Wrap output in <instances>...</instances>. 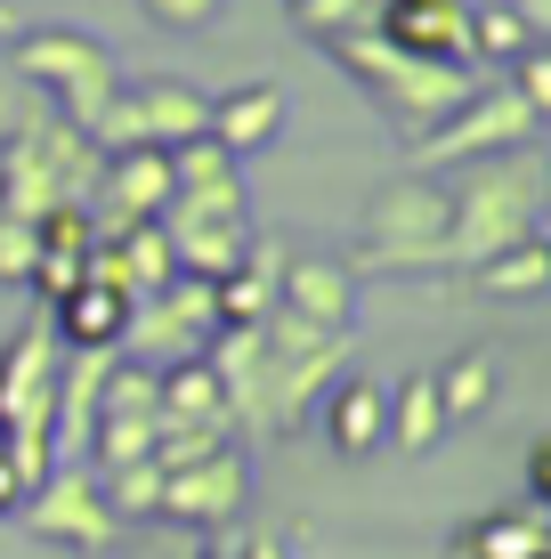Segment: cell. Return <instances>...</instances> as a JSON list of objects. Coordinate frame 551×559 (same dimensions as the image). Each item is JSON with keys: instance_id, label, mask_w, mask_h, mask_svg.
Here are the masks:
<instances>
[{"instance_id": "obj_20", "label": "cell", "mask_w": 551, "mask_h": 559, "mask_svg": "<svg viewBox=\"0 0 551 559\" xmlns=\"http://www.w3.org/2000/svg\"><path fill=\"white\" fill-rule=\"evenodd\" d=\"M495 390H503V365L495 349H454L439 365V397H446V421L463 430V421H479L487 406H495Z\"/></svg>"}, {"instance_id": "obj_28", "label": "cell", "mask_w": 551, "mask_h": 559, "mask_svg": "<svg viewBox=\"0 0 551 559\" xmlns=\"http://www.w3.org/2000/svg\"><path fill=\"white\" fill-rule=\"evenodd\" d=\"M146 559H227L212 535H187V527H163L155 544H146Z\"/></svg>"}, {"instance_id": "obj_2", "label": "cell", "mask_w": 551, "mask_h": 559, "mask_svg": "<svg viewBox=\"0 0 551 559\" xmlns=\"http://www.w3.org/2000/svg\"><path fill=\"white\" fill-rule=\"evenodd\" d=\"M98 170H106V146L82 122H65L57 106H25L0 130V211H16V219H41L57 203H89Z\"/></svg>"}, {"instance_id": "obj_15", "label": "cell", "mask_w": 551, "mask_h": 559, "mask_svg": "<svg viewBox=\"0 0 551 559\" xmlns=\"http://www.w3.org/2000/svg\"><path fill=\"white\" fill-rule=\"evenodd\" d=\"M122 324H130V293H122V284L82 276L65 300H49L57 349H122Z\"/></svg>"}, {"instance_id": "obj_18", "label": "cell", "mask_w": 551, "mask_h": 559, "mask_svg": "<svg viewBox=\"0 0 551 559\" xmlns=\"http://www.w3.org/2000/svg\"><path fill=\"white\" fill-rule=\"evenodd\" d=\"M382 414H390V447L397 454H439L454 438L446 421V397H439V373H406L382 390Z\"/></svg>"}, {"instance_id": "obj_23", "label": "cell", "mask_w": 551, "mask_h": 559, "mask_svg": "<svg viewBox=\"0 0 551 559\" xmlns=\"http://www.w3.org/2000/svg\"><path fill=\"white\" fill-rule=\"evenodd\" d=\"M536 33H527L519 0H487V9H470V57H487V66H503V57H519Z\"/></svg>"}, {"instance_id": "obj_8", "label": "cell", "mask_w": 551, "mask_h": 559, "mask_svg": "<svg viewBox=\"0 0 551 559\" xmlns=\"http://www.w3.org/2000/svg\"><path fill=\"white\" fill-rule=\"evenodd\" d=\"M243 511H252V454H243V438H227V447L195 454V462H179V471H163L155 527L219 535V527H236Z\"/></svg>"}, {"instance_id": "obj_29", "label": "cell", "mask_w": 551, "mask_h": 559, "mask_svg": "<svg viewBox=\"0 0 551 559\" xmlns=\"http://www.w3.org/2000/svg\"><path fill=\"white\" fill-rule=\"evenodd\" d=\"M527 503H551V438H527Z\"/></svg>"}, {"instance_id": "obj_4", "label": "cell", "mask_w": 551, "mask_h": 559, "mask_svg": "<svg viewBox=\"0 0 551 559\" xmlns=\"http://www.w3.org/2000/svg\"><path fill=\"white\" fill-rule=\"evenodd\" d=\"M454 267V211L439 170H397L390 187H373L366 219H357L349 276H439Z\"/></svg>"}, {"instance_id": "obj_3", "label": "cell", "mask_w": 551, "mask_h": 559, "mask_svg": "<svg viewBox=\"0 0 551 559\" xmlns=\"http://www.w3.org/2000/svg\"><path fill=\"white\" fill-rule=\"evenodd\" d=\"M333 66L349 73L357 90H366L373 106H382V122L397 130V139H422L430 122H446L454 106L479 90V73L470 66H446V57H414V49H397V41H382V33H333Z\"/></svg>"}, {"instance_id": "obj_19", "label": "cell", "mask_w": 551, "mask_h": 559, "mask_svg": "<svg viewBox=\"0 0 551 559\" xmlns=\"http://www.w3.org/2000/svg\"><path fill=\"white\" fill-rule=\"evenodd\" d=\"M155 373H163V421H212V430H236L212 357H179V365H155Z\"/></svg>"}, {"instance_id": "obj_12", "label": "cell", "mask_w": 551, "mask_h": 559, "mask_svg": "<svg viewBox=\"0 0 551 559\" xmlns=\"http://www.w3.org/2000/svg\"><path fill=\"white\" fill-rule=\"evenodd\" d=\"M276 308L325 324V333H357V276H349V260L340 252H284Z\"/></svg>"}, {"instance_id": "obj_5", "label": "cell", "mask_w": 551, "mask_h": 559, "mask_svg": "<svg viewBox=\"0 0 551 559\" xmlns=\"http://www.w3.org/2000/svg\"><path fill=\"white\" fill-rule=\"evenodd\" d=\"M9 73L25 90H41V98L65 114V122H98L106 98L122 90V73H113V49L98 41V33H82V25H33V33H16L9 41Z\"/></svg>"}, {"instance_id": "obj_25", "label": "cell", "mask_w": 551, "mask_h": 559, "mask_svg": "<svg viewBox=\"0 0 551 559\" xmlns=\"http://www.w3.org/2000/svg\"><path fill=\"white\" fill-rule=\"evenodd\" d=\"M33 267H41V227L16 219V211H0V284H9V293H25Z\"/></svg>"}, {"instance_id": "obj_16", "label": "cell", "mask_w": 551, "mask_h": 559, "mask_svg": "<svg viewBox=\"0 0 551 559\" xmlns=\"http://www.w3.org/2000/svg\"><path fill=\"white\" fill-rule=\"evenodd\" d=\"M284 114H292V98H284L276 82H243V90H227V98H212V114H203V139H219V146L243 163V154L276 146Z\"/></svg>"}, {"instance_id": "obj_9", "label": "cell", "mask_w": 551, "mask_h": 559, "mask_svg": "<svg viewBox=\"0 0 551 559\" xmlns=\"http://www.w3.org/2000/svg\"><path fill=\"white\" fill-rule=\"evenodd\" d=\"M25 519L41 544L57 551H106V544H122V519L106 511V487H98V471H89L82 454H65V462H49V478L25 495Z\"/></svg>"}, {"instance_id": "obj_10", "label": "cell", "mask_w": 551, "mask_h": 559, "mask_svg": "<svg viewBox=\"0 0 551 559\" xmlns=\"http://www.w3.org/2000/svg\"><path fill=\"white\" fill-rule=\"evenodd\" d=\"M219 333V300L212 284L195 276H170L163 293L130 300V324H122V349L146 357V365H179V357H203V341Z\"/></svg>"}, {"instance_id": "obj_30", "label": "cell", "mask_w": 551, "mask_h": 559, "mask_svg": "<svg viewBox=\"0 0 551 559\" xmlns=\"http://www.w3.org/2000/svg\"><path fill=\"white\" fill-rule=\"evenodd\" d=\"M25 495H33V487H25V471H16V462L0 454V519H16V511H25Z\"/></svg>"}, {"instance_id": "obj_26", "label": "cell", "mask_w": 551, "mask_h": 559, "mask_svg": "<svg viewBox=\"0 0 551 559\" xmlns=\"http://www.w3.org/2000/svg\"><path fill=\"white\" fill-rule=\"evenodd\" d=\"M503 82L519 90V98L536 106L543 122H551V41H527L519 57H503Z\"/></svg>"}, {"instance_id": "obj_24", "label": "cell", "mask_w": 551, "mask_h": 559, "mask_svg": "<svg viewBox=\"0 0 551 559\" xmlns=\"http://www.w3.org/2000/svg\"><path fill=\"white\" fill-rule=\"evenodd\" d=\"M382 16V0H292V25L309 41H333V33H366Z\"/></svg>"}, {"instance_id": "obj_31", "label": "cell", "mask_w": 551, "mask_h": 559, "mask_svg": "<svg viewBox=\"0 0 551 559\" xmlns=\"http://www.w3.org/2000/svg\"><path fill=\"white\" fill-rule=\"evenodd\" d=\"M236 559H292V551H284L276 535H243V544H236Z\"/></svg>"}, {"instance_id": "obj_14", "label": "cell", "mask_w": 551, "mask_h": 559, "mask_svg": "<svg viewBox=\"0 0 551 559\" xmlns=\"http://www.w3.org/2000/svg\"><path fill=\"white\" fill-rule=\"evenodd\" d=\"M373 33L414 57H446V66H470V0H382Z\"/></svg>"}, {"instance_id": "obj_32", "label": "cell", "mask_w": 551, "mask_h": 559, "mask_svg": "<svg viewBox=\"0 0 551 559\" xmlns=\"http://www.w3.org/2000/svg\"><path fill=\"white\" fill-rule=\"evenodd\" d=\"M16 114H25V106H16V73H9V66H0V130H9V122H16Z\"/></svg>"}, {"instance_id": "obj_11", "label": "cell", "mask_w": 551, "mask_h": 559, "mask_svg": "<svg viewBox=\"0 0 551 559\" xmlns=\"http://www.w3.org/2000/svg\"><path fill=\"white\" fill-rule=\"evenodd\" d=\"M163 203H170V146H113L98 170V195H89L98 236H113L130 219H155Z\"/></svg>"}, {"instance_id": "obj_27", "label": "cell", "mask_w": 551, "mask_h": 559, "mask_svg": "<svg viewBox=\"0 0 551 559\" xmlns=\"http://www.w3.org/2000/svg\"><path fill=\"white\" fill-rule=\"evenodd\" d=\"M139 9L155 16L163 33H203V25H212V16L227 9V0H139Z\"/></svg>"}, {"instance_id": "obj_1", "label": "cell", "mask_w": 551, "mask_h": 559, "mask_svg": "<svg viewBox=\"0 0 551 559\" xmlns=\"http://www.w3.org/2000/svg\"><path fill=\"white\" fill-rule=\"evenodd\" d=\"M543 195H551L543 146H503V154H479V163H454V179H446L454 267H479V260L511 252V243L543 236Z\"/></svg>"}, {"instance_id": "obj_13", "label": "cell", "mask_w": 551, "mask_h": 559, "mask_svg": "<svg viewBox=\"0 0 551 559\" xmlns=\"http://www.w3.org/2000/svg\"><path fill=\"white\" fill-rule=\"evenodd\" d=\"M316 430H325V447L340 462H366L390 447V414H382V381H366L357 365H340V373L316 390Z\"/></svg>"}, {"instance_id": "obj_17", "label": "cell", "mask_w": 551, "mask_h": 559, "mask_svg": "<svg viewBox=\"0 0 551 559\" xmlns=\"http://www.w3.org/2000/svg\"><path fill=\"white\" fill-rule=\"evenodd\" d=\"M446 559H551V527L543 503H511V511H479L454 527Z\"/></svg>"}, {"instance_id": "obj_6", "label": "cell", "mask_w": 551, "mask_h": 559, "mask_svg": "<svg viewBox=\"0 0 551 559\" xmlns=\"http://www.w3.org/2000/svg\"><path fill=\"white\" fill-rule=\"evenodd\" d=\"M536 139H543V114L527 106L511 82H495V90L479 82L446 122H430L422 139H414L406 170H454V163H479V154H503V146H536Z\"/></svg>"}, {"instance_id": "obj_21", "label": "cell", "mask_w": 551, "mask_h": 559, "mask_svg": "<svg viewBox=\"0 0 551 559\" xmlns=\"http://www.w3.org/2000/svg\"><path fill=\"white\" fill-rule=\"evenodd\" d=\"M470 284H479L487 300H536L543 284H551V243H543V236L511 243V252H495V260L470 267Z\"/></svg>"}, {"instance_id": "obj_7", "label": "cell", "mask_w": 551, "mask_h": 559, "mask_svg": "<svg viewBox=\"0 0 551 559\" xmlns=\"http://www.w3.org/2000/svg\"><path fill=\"white\" fill-rule=\"evenodd\" d=\"M155 219H163V236H170L179 276H195V284H219L227 267L243 260V243H252L243 179L236 187H170V203L155 211Z\"/></svg>"}, {"instance_id": "obj_22", "label": "cell", "mask_w": 551, "mask_h": 559, "mask_svg": "<svg viewBox=\"0 0 551 559\" xmlns=\"http://www.w3.org/2000/svg\"><path fill=\"white\" fill-rule=\"evenodd\" d=\"M98 487H106V511L122 519V527H155V503H163V471H155V462L98 471Z\"/></svg>"}]
</instances>
